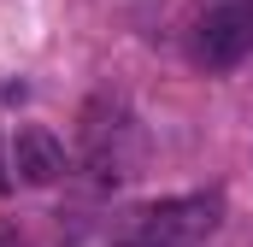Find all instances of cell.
<instances>
[{
    "mask_svg": "<svg viewBox=\"0 0 253 247\" xmlns=\"http://www.w3.org/2000/svg\"><path fill=\"white\" fill-rule=\"evenodd\" d=\"M224 218V200L218 194H171V200H153L129 218V230L106 247H200Z\"/></svg>",
    "mask_w": 253,
    "mask_h": 247,
    "instance_id": "obj_1",
    "label": "cell"
},
{
    "mask_svg": "<svg viewBox=\"0 0 253 247\" xmlns=\"http://www.w3.org/2000/svg\"><path fill=\"white\" fill-rule=\"evenodd\" d=\"M83 153H88L94 183H124L129 177V165H135V118H129L124 100H112V94L88 100V112H83Z\"/></svg>",
    "mask_w": 253,
    "mask_h": 247,
    "instance_id": "obj_2",
    "label": "cell"
},
{
    "mask_svg": "<svg viewBox=\"0 0 253 247\" xmlns=\"http://www.w3.org/2000/svg\"><path fill=\"white\" fill-rule=\"evenodd\" d=\"M253 53V0H206L194 18V59L206 71H230Z\"/></svg>",
    "mask_w": 253,
    "mask_h": 247,
    "instance_id": "obj_3",
    "label": "cell"
},
{
    "mask_svg": "<svg viewBox=\"0 0 253 247\" xmlns=\"http://www.w3.org/2000/svg\"><path fill=\"white\" fill-rule=\"evenodd\" d=\"M6 159H12V177L30 188H47L65 177V141L47 129V124H18L12 135H6Z\"/></svg>",
    "mask_w": 253,
    "mask_h": 247,
    "instance_id": "obj_4",
    "label": "cell"
},
{
    "mask_svg": "<svg viewBox=\"0 0 253 247\" xmlns=\"http://www.w3.org/2000/svg\"><path fill=\"white\" fill-rule=\"evenodd\" d=\"M0 247H24V242H18V236H12V230H6V236H0Z\"/></svg>",
    "mask_w": 253,
    "mask_h": 247,
    "instance_id": "obj_5",
    "label": "cell"
},
{
    "mask_svg": "<svg viewBox=\"0 0 253 247\" xmlns=\"http://www.w3.org/2000/svg\"><path fill=\"white\" fill-rule=\"evenodd\" d=\"M6 188H12V177H6V165H0V194H6Z\"/></svg>",
    "mask_w": 253,
    "mask_h": 247,
    "instance_id": "obj_6",
    "label": "cell"
}]
</instances>
